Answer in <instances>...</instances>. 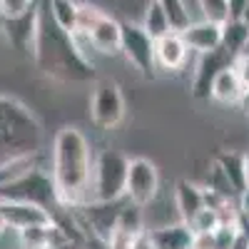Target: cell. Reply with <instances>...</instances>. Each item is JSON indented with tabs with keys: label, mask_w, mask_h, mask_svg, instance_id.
Here are the masks:
<instances>
[{
	"label": "cell",
	"mask_w": 249,
	"mask_h": 249,
	"mask_svg": "<svg viewBox=\"0 0 249 249\" xmlns=\"http://www.w3.org/2000/svg\"><path fill=\"white\" fill-rule=\"evenodd\" d=\"M92 167L95 157L85 132L75 124L60 127L53 140V167H50L60 207L75 210V207L90 202Z\"/></svg>",
	"instance_id": "6da1fadb"
},
{
	"label": "cell",
	"mask_w": 249,
	"mask_h": 249,
	"mask_svg": "<svg viewBox=\"0 0 249 249\" xmlns=\"http://www.w3.org/2000/svg\"><path fill=\"white\" fill-rule=\"evenodd\" d=\"M33 60L45 77L62 82V85L97 80L95 65L82 55L77 37L57 28V23L48 13V5H40V28L33 48Z\"/></svg>",
	"instance_id": "7a4b0ae2"
},
{
	"label": "cell",
	"mask_w": 249,
	"mask_h": 249,
	"mask_svg": "<svg viewBox=\"0 0 249 249\" xmlns=\"http://www.w3.org/2000/svg\"><path fill=\"white\" fill-rule=\"evenodd\" d=\"M43 144V127L37 117L15 97L0 95V164L33 157Z\"/></svg>",
	"instance_id": "3957f363"
},
{
	"label": "cell",
	"mask_w": 249,
	"mask_h": 249,
	"mask_svg": "<svg viewBox=\"0 0 249 249\" xmlns=\"http://www.w3.org/2000/svg\"><path fill=\"white\" fill-rule=\"evenodd\" d=\"M130 157L120 150H102L95 157L92 167V190L90 202H120L124 199V184H127Z\"/></svg>",
	"instance_id": "277c9868"
},
{
	"label": "cell",
	"mask_w": 249,
	"mask_h": 249,
	"mask_svg": "<svg viewBox=\"0 0 249 249\" xmlns=\"http://www.w3.org/2000/svg\"><path fill=\"white\" fill-rule=\"evenodd\" d=\"M0 199H13V202H30L37 207H45L48 212L60 210V199H57V190L53 175L33 167L25 170L23 175H18L15 179H10L5 187H0Z\"/></svg>",
	"instance_id": "5b68a950"
},
{
	"label": "cell",
	"mask_w": 249,
	"mask_h": 249,
	"mask_svg": "<svg viewBox=\"0 0 249 249\" xmlns=\"http://www.w3.org/2000/svg\"><path fill=\"white\" fill-rule=\"evenodd\" d=\"M90 120L100 130H115L124 120V97L115 80H95L90 95Z\"/></svg>",
	"instance_id": "8992f818"
},
{
	"label": "cell",
	"mask_w": 249,
	"mask_h": 249,
	"mask_svg": "<svg viewBox=\"0 0 249 249\" xmlns=\"http://www.w3.org/2000/svg\"><path fill=\"white\" fill-rule=\"evenodd\" d=\"M120 53L122 57L130 62V65L144 75V77H152L157 70V62H155V40L144 33V28L140 23H122V43H120Z\"/></svg>",
	"instance_id": "52a82bcc"
},
{
	"label": "cell",
	"mask_w": 249,
	"mask_h": 249,
	"mask_svg": "<svg viewBox=\"0 0 249 249\" xmlns=\"http://www.w3.org/2000/svg\"><path fill=\"white\" fill-rule=\"evenodd\" d=\"M160 192V172L157 164L147 157H132L130 167H127V184H124V199L137 204V207H147L155 202Z\"/></svg>",
	"instance_id": "ba28073f"
},
{
	"label": "cell",
	"mask_w": 249,
	"mask_h": 249,
	"mask_svg": "<svg viewBox=\"0 0 249 249\" xmlns=\"http://www.w3.org/2000/svg\"><path fill=\"white\" fill-rule=\"evenodd\" d=\"M40 28V3L30 8L28 13L18 18H0V30H3L5 40L18 50V53H30L35 48V37Z\"/></svg>",
	"instance_id": "9c48e42d"
},
{
	"label": "cell",
	"mask_w": 249,
	"mask_h": 249,
	"mask_svg": "<svg viewBox=\"0 0 249 249\" xmlns=\"http://www.w3.org/2000/svg\"><path fill=\"white\" fill-rule=\"evenodd\" d=\"M232 62H234V55H230L224 48H219L214 53H207V55H199L197 70H195V77H192V95L197 100H210L212 80L217 77L219 70L230 68Z\"/></svg>",
	"instance_id": "30bf717a"
},
{
	"label": "cell",
	"mask_w": 249,
	"mask_h": 249,
	"mask_svg": "<svg viewBox=\"0 0 249 249\" xmlns=\"http://www.w3.org/2000/svg\"><path fill=\"white\" fill-rule=\"evenodd\" d=\"M0 214L5 217L8 230H28L35 224H50L53 212H48L45 207H37L30 202H13V199H0Z\"/></svg>",
	"instance_id": "8fae6325"
},
{
	"label": "cell",
	"mask_w": 249,
	"mask_h": 249,
	"mask_svg": "<svg viewBox=\"0 0 249 249\" xmlns=\"http://www.w3.org/2000/svg\"><path fill=\"white\" fill-rule=\"evenodd\" d=\"M190 48H187L182 33H167L155 40V62H157V70L164 72H179L184 70L187 60H190Z\"/></svg>",
	"instance_id": "7c38bea8"
},
{
	"label": "cell",
	"mask_w": 249,
	"mask_h": 249,
	"mask_svg": "<svg viewBox=\"0 0 249 249\" xmlns=\"http://www.w3.org/2000/svg\"><path fill=\"white\" fill-rule=\"evenodd\" d=\"M85 40L102 55H115L120 53V43H122V23L117 18L102 13L97 18V23L88 30Z\"/></svg>",
	"instance_id": "4fadbf2b"
},
{
	"label": "cell",
	"mask_w": 249,
	"mask_h": 249,
	"mask_svg": "<svg viewBox=\"0 0 249 249\" xmlns=\"http://www.w3.org/2000/svg\"><path fill=\"white\" fill-rule=\"evenodd\" d=\"M222 28L224 25L210 23V20H192L190 28L182 30V37L192 53L207 55L222 48Z\"/></svg>",
	"instance_id": "5bb4252c"
},
{
	"label": "cell",
	"mask_w": 249,
	"mask_h": 249,
	"mask_svg": "<svg viewBox=\"0 0 249 249\" xmlns=\"http://www.w3.org/2000/svg\"><path fill=\"white\" fill-rule=\"evenodd\" d=\"M175 207H177V214H179V222L190 224L199 210H204V187H199L197 182L192 179H179L175 184Z\"/></svg>",
	"instance_id": "9a60e30c"
},
{
	"label": "cell",
	"mask_w": 249,
	"mask_h": 249,
	"mask_svg": "<svg viewBox=\"0 0 249 249\" xmlns=\"http://www.w3.org/2000/svg\"><path fill=\"white\" fill-rule=\"evenodd\" d=\"M147 234L155 249H192V242H195L192 227L184 222L155 227V230H147Z\"/></svg>",
	"instance_id": "2e32d148"
},
{
	"label": "cell",
	"mask_w": 249,
	"mask_h": 249,
	"mask_svg": "<svg viewBox=\"0 0 249 249\" xmlns=\"http://www.w3.org/2000/svg\"><path fill=\"white\" fill-rule=\"evenodd\" d=\"M244 92V85L239 82L234 68H224L217 72V77L212 80V88H210V100L219 102V105H239Z\"/></svg>",
	"instance_id": "e0dca14e"
},
{
	"label": "cell",
	"mask_w": 249,
	"mask_h": 249,
	"mask_svg": "<svg viewBox=\"0 0 249 249\" xmlns=\"http://www.w3.org/2000/svg\"><path fill=\"white\" fill-rule=\"evenodd\" d=\"M214 162L219 164V170L224 172V177H227V179H230L232 190H234V192H237V197H239V192H242V190H247L244 155L232 152V150H224V152H219V155L214 157Z\"/></svg>",
	"instance_id": "ac0fdd59"
},
{
	"label": "cell",
	"mask_w": 249,
	"mask_h": 249,
	"mask_svg": "<svg viewBox=\"0 0 249 249\" xmlns=\"http://www.w3.org/2000/svg\"><path fill=\"white\" fill-rule=\"evenodd\" d=\"M45 5H48L50 18L57 23V28L75 35V30H77V13H80L77 0H48Z\"/></svg>",
	"instance_id": "d6986e66"
},
{
	"label": "cell",
	"mask_w": 249,
	"mask_h": 249,
	"mask_svg": "<svg viewBox=\"0 0 249 249\" xmlns=\"http://www.w3.org/2000/svg\"><path fill=\"white\" fill-rule=\"evenodd\" d=\"M140 25L144 28V33H147L152 40H157V37H162V35L172 33L170 20H167V15L162 13V8L157 5V0H147V5H144V15H142V23H140Z\"/></svg>",
	"instance_id": "ffe728a7"
},
{
	"label": "cell",
	"mask_w": 249,
	"mask_h": 249,
	"mask_svg": "<svg viewBox=\"0 0 249 249\" xmlns=\"http://www.w3.org/2000/svg\"><path fill=\"white\" fill-rule=\"evenodd\" d=\"M249 43V25H244L242 20H230L222 28V48L230 55H239L244 45Z\"/></svg>",
	"instance_id": "44dd1931"
},
{
	"label": "cell",
	"mask_w": 249,
	"mask_h": 249,
	"mask_svg": "<svg viewBox=\"0 0 249 249\" xmlns=\"http://www.w3.org/2000/svg\"><path fill=\"white\" fill-rule=\"evenodd\" d=\"M157 5L162 8L164 15H167L170 28H172L175 33H182V30L190 28L192 15H190V8H187L184 0H157Z\"/></svg>",
	"instance_id": "7402d4cb"
},
{
	"label": "cell",
	"mask_w": 249,
	"mask_h": 249,
	"mask_svg": "<svg viewBox=\"0 0 249 249\" xmlns=\"http://www.w3.org/2000/svg\"><path fill=\"white\" fill-rule=\"evenodd\" d=\"M197 5L202 10V20L224 25L230 23V3L227 0H197Z\"/></svg>",
	"instance_id": "603a6c76"
},
{
	"label": "cell",
	"mask_w": 249,
	"mask_h": 249,
	"mask_svg": "<svg viewBox=\"0 0 249 249\" xmlns=\"http://www.w3.org/2000/svg\"><path fill=\"white\" fill-rule=\"evenodd\" d=\"M219 224H222V217H219L217 210H212V207H204V210H199V214L190 222V227H192L195 234H212Z\"/></svg>",
	"instance_id": "cb8c5ba5"
},
{
	"label": "cell",
	"mask_w": 249,
	"mask_h": 249,
	"mask_svg": "<svg viewBox=\"0 0 249 249\" xmlns=\"http://www.w3.org/2000/svg\"><path fill=\"white\" fill-rule=\"evenodd\" d=\"M140 234V232H137ZM135 232H127L122 230V227H117V230L105 239V249H135V239H137Z\"/></svg>",
	"instance_id": "d4e9b609"
},
{
	"label": "cell",
	"mask_w": 249,
	"mask_h": 249,
	"mask_svg": "<svg viewBox=\"0 0 249 249\" xmlns=\"http://www.w3.org/2000/svg\"><path fill=\"white\" fill-rule=\"evenodd\" d=\"M37 5V0H0V18H18Z\"/></svg>",
	"instance_id": "484cf974"
},
{
	"label": "cell",
	"mask_w": 249,
	"mask_h": 249,
	"mask_svg": "<svg viewBox=\"0 0 249 249\" xmlns=\"http://www.w3.org/2000/svg\"><path fill=\"white\" fill-rule=\"evenodd\" d=\"M232 68H234V72H237V77H239V82L244 85V90L249 88V55H237L234 57V62H232Z\"/></svg>",
	"instance_id": "4316f807"
},
{
	"label": "cell",
	"mask_w": 249,
	"mask_h": 249,
	"mask_svg": "<svg viewBox=\"0 0 249 249\" xmlns=\"http://www.w3.org/2000/svg\"><path fill=\"white\" fill-rule=\"evenodd\" d=\"M230 3V20H242V15L249 10V0H227Z\"/></svg>",
	"instance_id": "83f0119b"
},
{
	"label": "cell",
	"mask_w": 249,
	"mask_h": 249,
	"mask_svg": "<svg viewBox=\"0 0 249 249\" xmlns=\"http://www.w3.org/2000/svg\"><path fill=\"white\" fill-rule=\"evenodd\" d=\"M237 210H239V217H242L244 222H249V187L239 192V197H237Z\"/></svg>",
	"instance_id": "f1b7e54d"
},
{
	"label": "cell",
	"mask_w": 249,
	"mask_h": 249,
	"mask_svg": "<svg viewBox=\"0 0 249 249\" xmlns=\"http://www.w3.org/2000/svg\"><path fill=\"white\" fill-rule=\"evenodd\" d=\"M192 249H214V242H212V234H195V242H192Z\"/></svg>",
	"instance_id": "f546056e"
},
{
	"label": "cell",
	"mask_w": 249,
	"mask_h": 249,
	"mask_svg": "<svg viewBox=\"0 0 249 249\" xmlns=\"http://www.w3.org/2000/svg\"><path fill=\"white\" fill-rule=\"evenodd\" d=\"M135 249H155V247H152V242H150V234H147V230L137 234V239H135Z\"/></svg>",
	"instance_id": "4dcf8cb0"
},
{
	"label": "cell",
	"mask_w": 249,
	"mask_h": 249,
	"mask_svg": "<svg viewBox=\"0 0 249 249\" xmlns=\"http://www.w3.org/2000/svg\"><path fill=\"white\" fill-rule=\"evenodd\" d=\"M239 110H242V115H247L249 117V88L242 92V100H239V105H237Z\"/></svg>",
	"instance_id": "1f68e13d"
},
{
	"label": "cell",
	"mask_w": 249,
	"mask_h": 249,
	"mask_svg": "<svg viewBox=\"0 0 249 249\" xmlns=\"http://www.w3.org/2000/svg\"><path fill=\"white\" fill-rule=\"evenodd\" d=\"M244 175H247V187H249V152H244Z\"/></svg>",
	"instance_id": "d6a6232c"
},
{
	"label": "cell",
	"mask_w": 249,
	"mask_h": 249,
	"mask_svg": "<svg viewBox=\"0 0 249 249\" xmlns=\"http://www.w3.org/2000/svg\"><path fill=\"white\" fill-rule=\"evenodd\" d=\"M5 232H8V224H5V217L0 214V237H3Z\"/></svg>",
	"instance_id": "836d02e7"
},
{
	"label": "cell",
	"mask_w": 249,
	"mask_h": 249,
	"mask_svg": "<svg viewBox=\"0 0 249 249\" xmlns=\"http://www.w3.org/2000/svg\"><path fill=\"white\" fill-rule=\"evenodd\" d=\"M242 53H244V55H249V43L244 45V50H242ZM242 53H239V55H242Z\"/></svg>",
	"instance_id": "e575fe53"
}]
</instances>
